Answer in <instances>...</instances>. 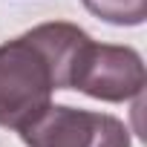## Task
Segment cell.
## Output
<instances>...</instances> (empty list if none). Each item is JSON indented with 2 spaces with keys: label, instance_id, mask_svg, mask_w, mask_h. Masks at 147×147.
Listing matches in <instances>:
<instances>
[{
  "label": "cell",
  "instance_id": "277c9868",
  "mask_svg": "<svg viewBox=\"0 0 147 147\" xmlns=\"http://www.w3.org/2000/svg\"><path fill=\"white\" fill-rule=\"evenodd\" d=\"M87 12L115 26H138L147 18V0H81Z\"/></svg>",
  "mask_w": 147,
  "mask_h": 147
},
{
  "label": "cell",
  "instance_id": "7a4b0ae2",
  "mask_svg": "<svg viewBox=\"0 0 147 147\" xmlns=\"http://www.w3.org/2000/svg\"><path fill=\"white\" fill-rule=\"evenodd\" d=\"M144 63L141 55L130 46L95 43L92 38L81 46L69 75V90H78L90 98L121 104L138 98L144 90Z\"/></svg>",
  "mask_w": 147,
  "mask_h": 147
},
{
  "label": "cell",
  "instance_id": "3957f363",
  "mask_svg": "<svg viewBox=\"0 0 147 147\" xmlns=\"http://www.w3.org/2000/svg\"><path fill=\"white\" fill-rule=\"evenodd\" d=\"M26 147H133L130 130L107 113L49 104L26 127H20Z\"/></svg>",
  "mask_w": 147,
  "mask_h": 147
},
{
  "label": "cell",
  "instance_id": "6da1fadb",
  "mask_svg": "<svg viewBox=\"0 0 147 147\" xmlns=\"http://www.w3.org/2000/svg\"><path fill=\"white\" fill-rule=\"evenodd\" d=\"M55 90L58 75L29 35L0 46V127H26L52 104Z\"/></svg>",
  "mask_w": 147,
  "mask_h": 147
}]
</instances>
